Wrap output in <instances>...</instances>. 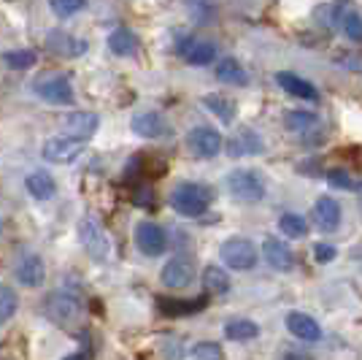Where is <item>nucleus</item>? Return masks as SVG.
<instances>
[{"label":"nucleus","instance_id":"e433bc0d","mask_svg":"<svg viewBox=\"0 0 362 360\" xmlns=\"http://www.w3.org/2000/svg\"><path fill=\"white\" fill-rule=\"evenodd\" d=\"M341 62L346 65L349 71H354V74L362 76V55H344V57H341Z\"/></svg>","mask_w":362,"mask_h":360},{"label":"nucleus","instance_id":"f03ea898","mask_svg":"<svg viewBox=\"0 0 362 360\" xmlns=\"http://www.w3.org/2000/svg\"><path fill=\"white\" fill-rule=\"evenodd\" d=\"M211 187L195 184V181H181L179 187L170 193V206H173V211H179L181 217H200L211 206Z\"/></svg>","mask_w":362,"mask_h":360},{"label":"nucleus","instance_id":"0eeeda50","mask_svg":"<svg viewBox=\"0 0 362 360\" xmlns=\"http://www.w3.org/2000/svg\"><path fill=\"white\" fill-rule=\"evenodd\" d=\"M78 239H81V247L87 249V255H92V260L103 263L111 255V244H108L106 233L90 217H81L78 220Z\"/></svg>","mask_w":362,"mask_h":360},{"label":"nucleus","instance_id":"9b49d317","mask_svg":"<svg viewBox=\"0 0 362 360\" xmlns=\"http://www.w3.org/2000/svg\"><path fill=\"white\" fill-rule=\"evenodd\" d=\"M160 279H163V285L170 287V290H184V287L192 285V279H195V266H192V260H187V257H173V260L165 263Z\"/></svg>","mask_w":362,"mask_h":360},{"label":"nucleus","instance_id":"473e14b6","mask_svg":"<svg viewBox=\"0 0 362 360\" xmlns=\"http://www.w3.org/2000/svg\"><path fill=\"white\" fill-rule=\"evenodd\" d=\"M225 352H222V347L216 344V342H200L189 349V358H197V360H216L222 358Z\"/></svg>","mask_w":362,"mask_h":360},{"label":"nucleus","instance_id":"58836bf2","mask_svg":"<svg viewBox=\"0 0 362 360\" xmlns=\"http://www.w3.org/2000/svg\"><path fill=\"white\" fill-rule=\"evenodd\" d=\"M357 193H360V203H362V184H360V190H357Z\"/></svg>","mask_w":362,"mask_h":360},{"label":"nucleus","instance_id":"dca6fc26","mask_svg":"<svg viewBox=\"0 0 362 360\" xmlns=\"http://www.w3.org/2000/svg\"><path fill=\"white\" fill-rule=\"evenodd\" d=\"M133 133L141 138H160L168 133V122L160 111H141L133 117Z\"/></svg>","mask_w":362,"mask_h":360},{"label":"nucleus","instance_id":"72a5a7b5","mask_svg":"<svg viewBox=\"0 0 362 360\" xmlns=\"http://www.w3.org/2000/svg\"><path fill=\"white\" fill-rule=\"evenodd\" d=\"M49 3H52V11L57 16H74L87 6V0H49Z\"/></svg>","mask_w":362,"mask_h":360},{"label":"nucleus","instance_id":"7ed1b4c3","mask_svg":"<svg viewBox=\"0 0 362 360\" xmlns=\"http://www.w3.org/2000/svg\"><path fill=\"white\" fill-rule=\"evenodd\" d=\"M227 190L235 201H243V203H257L265 196V181L257 171H233L227 174Z\"/></svg>","mask_w":362,"mask_h":360},{"label":"nucleus","instance_id":"1a4fd4ad","mask_svg":"<svg viewBox=\"0 0 362 360\" xmlns=\"http://www.w3.org/2000/svg\"><path fill=\"white\" fill-rule=\"evenodd\" d=\"M136 244L144 255L157 257L168 249V233L157 225V223L146 220V223H141V225L136 227Z\"/></svg>","mask_w":362,"mask_h":360},{"label":"nucleus","instance_id":"39448f33","mask_svg":"<svg viewBox=\"0 0 362 360\" xmlns=\"http://www.w3.org/2000/svg\"><path fill=\"white\" fill-rule=\"evenodd\" d=\"M219 255L225 260V266L235 271H249L257 266V247L249 239H227L222 247H219Z\"/></svg>","mask_w":362,"mask_h":360},{"label":"nucleus","instance_id":"bb28decb","mask_svg":"<svg viewBox=\"0 0 362 360\" xmlns=\"http://www.w3.org/2000/svg\"><path fill=\"white\" fill-rule=\"evenodd\" d=\"M157 306H160V312L163 315H170V317H179V315H192L197 309H203L206 306V300H176V298H160L157 300Z\"/></svg>","mask_w":362,"mask_h":360},{"label":"nucleus","instance_id":"c85d7f7f","mask_svg":"<svg viewBox=\"0 0 362 360\" xmlns=\"http://www.w3.org/2000/svg\"><path fill=\"white\" fill-rule=\"evenodd\" d=\"M203 285H206L209 293H227L230 290V279H227V274L222 269L209 266V269L203 271Z\"/></svg>","mask_w":362,"mask_h":360},{"label":"nucleus","instance_id":"5701e85b","mask_svg":"<svg viewBox=\"0 0 362 360\" xmlns=\"http://www.w3.org/2000/svg\"><path fill=\"white\" fill-rule=\"evenodd\" d=\"M108 49H111L114 55H119V57H130V55H136L138 52L136 33L127 30V28H117V30L108 35Z\"/></svg>","mask_w":362,"mask_h":360},{"label":"nucleus","instance_id":"f3484780","mask_svg":"<svg viewBox=\"0 0 362 360\" xmlns=\"http://www.w3.org/2000/svg\"><path fill=\"white\" fill-rule=\"evenodd\" d=\"M14 274L25 287H38V285H44V279H46V266L38 255H25L16 263Z\"/></svg>","mask_w":362,"mask_h":360},{"label":"nucleus","instance_id":"ddd939ff","mask_svg":"<svg viewBox=\"0 0 362 360\" xmlns=\"http://www.w3.org/2000/svg\"><path fill=\"white\" fill-rule=\"evenodd\" d=\"M98 125H100V117L95 111H74V114H68L62 120V133L74 135L78 141H87V138L95 135Z\"/></svg>","mask_w":362,"mask_h":360},{"label":"nucleus","instance_id":"2eb2a0df","mask_svg":"<svg viewBox=\"0 0 362 360\" xmlns=\"http://www.w3.org/2000/svg\"><path fill=\"white\" fill-rule=\"evenodd\" d=\"M287 328L295 339L300 342H319L322 339V328L311 315H303V312H289L287 315Z\"/></svg>","mask_w":362,"mask_h":360},{"label":"nucleus","instance_id":"423d86ee","mask_svg":"<svg viewBox=\"0 0 362 360\" xmlns=\"http://www.w3.org/2000/svg\"><path fill=\"white\" fill-rule=\"evenodd\" d=\"M81 152H84V147H81V141H78V138L62 133V135H52V138H46L44 147H41V157L49 160V163L65 165V163H74Z\"/></svg>","mask_w":362,"mask_h":360},{"label":"nucleus","instance_id":"c756f323","mask_svg":"<svg viewBox=\"0 0 362 360\" xmlns=\"http://www.w3.org/2000/svg\"><path fill=\"white\" fill-rule=\"evenodd\" d=\"M16 306H19V298H16L14 290L8 285H0V325L14 317Z\"/></svg>","mask_w":362,"mask_h":360},{"label":"nucleus","instance_id":"9d476101","mask_svg":"<svg viewBox=\"0 0 362 360\" xmlns=\"http://www.w3.org/2000/svg\"><path fill=\"white\" fill-rule=\"evenodd\" d=\"M262 150H265L262 135L252 130V128H238L225 141V152L230 157H249V154H259Z\"/></svg>","mask_w":362,"mask_h":360},{"label":"nucleus","instance_id":"7c9ffc66","mask_svg":"<svg viewBox=\"0 0 362 360\" xmlns=\"http://www.w3.org/2000/svg\"><path fill=\"white\" fill-rule=\"evenodd\" d=\"M341 25H344L346 38H351V41H357V44H360V41H362V16L357 14L354 9L344 11V16H341Z\"/></svg>","mask_w":362,"mask_h":360},{"label":"nucleus","instance_id":"cd10ccee","mask_svg":"<svg viewBox=\"0 0 362 360\" xmlns=\"http://www.w3.org/2000/svg\"><path fill=\"white\" fill-rule=\"evenodd\" d=\"M279 230H281L284 236H289V239H303L305 230H308V225H305V220H303L300 214L287 211V214L279 217Z\"/></svg>","mask_w":362,"mask_h":360},{"label":"nucleus","instance_id":"4c0bfd02","mask_svg":"<svg viewBox=\"0 0 362 360\" xmlns=\"http://www.w3.org/2000/svg\"><path fill=\"white\" fill-rule=\"evenodd\" d=\"M141 163H144V157L141 154H136L133 160H127V171H124V176L130 179V176H136L138 171H141Z\"/></svg>","mask_w":362,"mask_h":360},{"label":"nucleus","instance_id":"4be33fe9","mask_svg":"<svg viewBox=\"0 0 362 360\" xmlns=\"http://www.w3.org/2000/svg\"><path fill=\"white\" fill-rule=\"evenodd\" d=\"M284 125H287V130L298 135H311L314 130H319V120L317 114H311V111H287L284 114Z\"/></svg>","mask_w":362,"mask_h":360},{"label":"nucleus","instance_id":"f257e3e1","mask_svg":"<svg viewBox=\"0 0 362 360\" xmlns=\"http://www.w3.org/2000/svg\"><path fill=\"white\" fill-rule=\"evenodd\" d=\"M44 312L60 328H78L81 325V317H84V306H81V300L76 298L74 293L54 290V293L46 296Z\"/></svg>","mask_w":362,"mask_h":360},{"label":"nucleus","instance_id":"c9c22d12","mask_svg":"<svg viewBox=\"0 0 362 360\" xmlns=\"http://www.w3.org/2000/svg\"><path fill=\"white\" fill-rule=\"evenodd\" d=\"M314 255H317L319 263H332L335 255H338V249L332 247V244H325V241H319L317 247H314Z\"/></svg>","mask_w":362,"mask_h":360},{"label":"nucleus","instance_id":"a211bd4d","mask_svg":"<svg viewBox=\"0 0 362 360\" xmlns=\"http://www.w3.org/2000/svg\"><path fill=\"white\" fill-rule=\"evenodd\" d=\"M262 255L271 263L273 269L289 271L295 266V252L289 249V244H284L281 239H265L262 241Z\"/></svg>","mask_w":362,"mask_h":360},{"label":"nucleus","instance_id":"2f4dec72","mask_svg":"<svg viewBox=\"0 0 362 360\" xmlns=\"http://www.w3.org/2000/svg\"><path fill=\"white\" fill-rule=\"evenodd\" d=\"M3 62L8 65V68H14V71H25V68H33L35 65V55L33 52H6L3 55Z\"/></svg>","mask_w":362,"mask_h":360},{"label":"nucleus","instance_id":"20e7f679","mask_svg":"<svg viewBox=\"0 0 362 360\" xmlns=\"http://www.w3.org/2000/svg\"><path fill=\"white\" fill-rule=\"evenodd\" d=\"M33 90L38 98H44L46 103H54V106H65V103H74V87L68 81V76L62 74H49V76H38Z\"/></svg>","mask_w":362,"mask_h":360},{"label":"nucleus","instance_id":"a878e982","mask_svg":"<svg viewBox=\"0 0 362 360\" xmlns=\"http://www.w3.org/2000/svg\"><path fill=\"white\" fill-rule=\"evenodd\" d=\"M203 103H206V108H209L211 114H216L222 122L235 120V103H233L227 95H216V92H211V95L203 98Z\"/></svg>","mask_w":362,"mask_h":360},{"label":"nucleus","instance_id":"6e6552de","mask_svg":"<svg viewBox=\"0 0 362 360\" xmlns=\"http://www.w3.org/2000/svg\"><path fill=\"white\" fill-rule=\"evenodd\" d=\"M184 144H187L189 154H195V157H216L225 147V138L214 128H195L187 133Z\"/></svg>","mask_w":362,"mask_h":360},{"label":"nucleus","instance_id":"412c9836","mask_svg":"<svg viewBox=\"0 0 362 360\" xmlns=\"http://www.w3.org/2000/svg\"><path fill=\"white\" fill-rule=\"evenodd\" d=\"M181 55L189 65H209L216 60V46L211 41H197L192 38L187 46H181Z\"/></svg>","mask_w":362,"mask_h":360},{"label":"nucleus","instance_id":"4468645a","mask_svg":"<svg viewBox=\"0 0 362 360\" xmlns=\"http://www.w3.org/2000/svg\"><path fill=\"white\" fill-rule=\"evenodd\" d=\"M314 223L319 225V230L332 233L335 227L341 225V203L330 196L317 198V203H314Z\"/></svg>","mask_w":362,"mask_h":360},{"label":"nucleus","instance_id":"6ab92c4d","mask_svg":"<svg viewBox=\"0 0 362 360\" xmlns=\"http://www.w3.org/2000/svg\"><path fill=\"white\" fill-rule=\"evenodd\" d=\"M276 81H279V87H281V90H287L289 95H295V98H303V101H317L319 98L317 87H314L311 81L300 79L298 74L279 71V74H276Z\"/></svg>","mask_w":362,"mask_h":360},{"label":"nucleus","instance_id":"f8f14e48","mask_svg":"<svg viewBox=\"0 0 362 360\" xmlns=\"http://www.w3.org/2000/svg\"><path fill=\"white\" fill-rule=\"evenodd\" d=\"M46 49L57 57H81L87 52V41L76 38L74 33H65V30H52L46 35Z\"/></svg>","mask_w":362,"mask_h":360},{"label":"nucleus","instance_id":"aec40b11","mask_svg":"<svg viewBox=\"0 0 362 360\" xmlns=\"http://www.w3.org/2000/svg\"><path fill=\"white\" fill-rule=\"evenodd\" d=\"M25 187H28V193L35 201H49L57 193V181L52 179V174H46V171H33L30 176L25 179Z\"/></svg>","mask_w":362,"mask_h":360},{"label":"nucleus","instance_id":"393cba45","mask_svg":"<svg viewBox=\"0 0 362 360\" xmlns=\"http://www.w3.org/2000/svg\"><path fill=\"white\" fill-rule=\"evenodd\" d=\"M225 336L230 342H252L259 336V325L252 320H230L225 325Z\"/></svg>","mask_w":362,"mask_h":360},{"label":"nucleus","instance_id":"b1692460","mask_svg":"<svg viewBox=\"0 0 362 360\" xmlns=\"http://www.w3.org/2000/svg\"><path fill=\"white\" fill-rule=\"evenodd\" d=\"M216 79L219 81H227V84H249V74L243 71V65L235 57H225V60L216 62Z\"/></svg>","mask_w":362,"mask_h":360},{"label":"nucleus","instance_id":"f704fd0d","mask_svg":"<svg viewBox=\"0 0 362 360\" xmlns=\"http://www.w3.org/2000/svg\"><path fill=\"white\" fill-rule=\"evenodd\" d=\"M327 181H330V187H335V190H354L357 187L354 179L346 174V168H332V171H327Z\"/></svg>","mask_w":362,"mask_h":360},{"label":"nucleus","instance_id":"ea45409f","mask_svg":"<svg viewBox=\"0 0 362 360\" xmlns=\"http://www.w3.org/2000/svg\"><path fill=\"white\" fill-rule=\"evenodd\" d=\"M0 227H3V225H0Z\"/></svg>","mask_w":362,"mask_h":360}]
</instances>
